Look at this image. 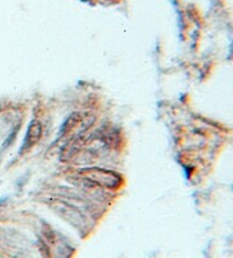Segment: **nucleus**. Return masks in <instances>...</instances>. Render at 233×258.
<instances>
[{
	"label": "nucleus",
	"instance_id": "nucleus-3",
	"mask_svg": "<svg viewBox=\"0 0 233 258\" xmlns=\"http://www.w3.org/2000/svg\"><path fill=\"white\" fill-rule=\"evenodd\" d=\"M82 121V115L80 113H73L66 118L61 128V136H66L77 128Z\"/></svg>",
	"mask_w": 233,
	"mask_h": 258
},
{
	"label": "nucleus",
	"instance_id": "nucleus-2",
	"mask_svg": "<svg viewBox=\"0 0 233 258\" xmlns=\"http://www.w3.org/2000/svg\"><path fill=\"white\" fill-rule=\"evenodd\" d=\"M42 137V125L38 120L31 121V123L27 126L26 134L23 140V144L21 147V153H26L33 148V147L40 141Z\"/></svg>",
	"mask_w": 233,
	"mask_h": 258
},
{
	"label": "nucleus",
	"instance_id": "nucleus-1",
	"mask_svg": "<svg viewBox=\"0 0 233 258\" xmlns=\"http://www.w3.org/2000/svg\"><path fill=\"white\" fill-rule=\"evenodd\" d=\"M85 177L88 180H91L96 184L102 186H108V188H114L120 183V178L116 173L112 171H106L102 169H86L82 171Z\"/></svg>",
	"mask_w": 233,
	"mask_h": 258
}]
</instances>
